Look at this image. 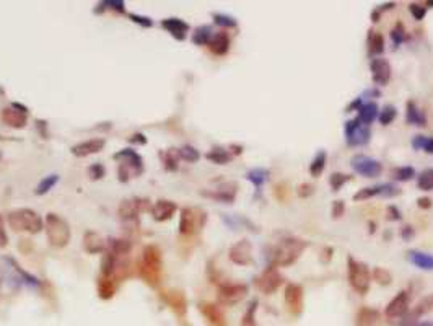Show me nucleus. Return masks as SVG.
I'll list each match as a JSON object with an SVG mask.
<instances>
[{
	"label": "nucleus",
	"instance_id": "5701e85b",
	"mask_svg": "<svg viewBox=\"0 0 433 326\" xmlns=\"http://www.w3.org/2000/svg\"><path fill=\"white\" fill-rule=\"evenodd\" d=\"M140 201L139 199H124L118 209V214L122 220H132L135 219L140 212Z\"/></svg>",
	"mask_w": 433,
	"mask_h": 326
},
{
	"label": "nucleus",
	"instance_id": "412c9836",
	"mask_svg": "<svg viewBox=\"0 0 433 326\" xmlns=\"http://www.w3.org/2000/svg\"><path fill=\"white\" fill-rule=\"evenodd\" d=\"M200 312L212 326H226L225 315L214 303H200Z\"/></svg>",
	"mask_w": 433,
	"mask_h": 326
},
{
	"label": "nucleus",
	"instance_id": "69168bd1",
	"mask_svg": "<svg viewBox=\"0 0 433 326\" xmlns=\"http://www.w3.org/2000/svg\"><path fill=\"white\" fill-rule=\"evenodd\" d=\"M106 4H108V5H112L114 10H116V8H118L119 12H124V2H106Z\"/></svg>",
	"mask_w": 433,
	"mask_h": 326
},
{
	"label": "nucleus",
	"instance_id": "6ab92c4d",
	"mask_svg": "<svg viewBox=\"0 0 433 326\" xmlns=\"http://www.w3.org/2000/svg\"><path fill=\"white\" fill-rule=\"evenodd\" d=\"M176 204L171 201H166V199H160L155 202V206L152 209V215L156 222H165V220H170L174 212H176Z\"/></svg>",
	"mask_w": 433,
	"mask_h": 326
},
{
	"label": "nucleus",
	"instance_id": "603ef678",
	"mask_svg": "<svg viewBox=\"0 0 433 326\" xmlns=\"http://www.w3.org/2000/svg\"><path fill=\"white\" fill-rule=\"evenodd\" d=\"M214 20H215L217 25L225 26V28H235V26H236V20L233 18V16H228V15L215 13V15H214Z\"/></svg>",
	"mask_w": 433,
	"mask_h": 326
},
{
	"label": "nucleus",
	"instance_id": "c756f323",
	"mask_svg": "<svg viewBox=\"0 0 433 326\" xmlns=\"http://www.w3.org/2000/svg\"><path fill=\"white\" fill-rule=\"evenodd\" d=\"M326 160H328V154H326L324 150H320L314 155L313 162L309 163V173H311V176L317 178V176L323 175V171L326 168Z\"/></svg>",
	"mask_w": 433,
	"mask_h": 326
},
{
	"label": "nucleus",
	"instance_id": "c9c22d12",
	"mask_svg": "<svg viewBox=\"0 0 433 326\" xmlns=\"http://www.w3.org/2000/svg\"><path fill=\"white\" fill-rule=\"evenodd\" d=\"M212 30L209 28V26H200V28H197L196 31H194V36H192V41L194 44H199V46H206V44L210 42L212 39Z\"/></svg>",
	"mask_w": 433,
	"mask_h": 326
},
{
	"label": "nucleus",
	"instance_id": "b1692460",
	"mask_svg": "<svg viewBox=\"0 0 433 326\" xmlns=\"http://www.w3.org/2000/svg\"><path fill=\"white\" fill-rule=\"evenodd\" d=\"M379 320H381L379 312L370 307L360 308L357 313V326H376Z\"/></svg>",
	"mask_w": 433,
	"mask_h": 326
},
{
	"label": "nucleus",
	"instance_id": "7ed1b4c3",
	"mask_svg": "<svg viewBox=\"0 0 433 326\" xmlns=\"http://www.w3.org/2000/svg\"><path fill=\"white\" fill-rule=\"evenodd\" d=\"M8 224L15 232L38 233L42 230L41 217L31 209H16L8 214Z\"/></svg>",
	"mask_w": 433,
	"mask_h": 326
},
{
	"label": "nucleus",
	"instance_id": "bb28decb",
	"mask_svg": "<svg viewBox=\"0 0 433 326\" xmlns=\"http://www.w3.org/2000/svg\"><path fill=\"white\" fill-rule=\"evenodd\" d=\"M409 261L423 271H433V256L430 253H423V251H409L407 253Z\"/></svg>",
	"mask_w": 433,
	"mask_h": 326
},
{
	"label": "nucleus",
	"instance_id": "1a4fd4ad",
	"mask_svg": "<svg viewBox=\"0 0 433 326\" xmlns=\"http://www.w3.org/2000/svg\"><path fill=\"white\" fill-rule=\"evenodd\" d=\"M350 166L353 171L358 173L360 176H365V178H376L383 171L381 162L367 155H353L350 158Z\"/></svg>",
	"mask_w": 433,
	"mask_h": 326
},
{
	"label": "nucleus",
	"instance_id": "9d476101",
	"mask_svg": "<svg viewBox=\"0 0 433 326\" xmlns=\"http://www.w3.org/2000/svg\"><path fill=\"white\" fill-rule=\"evenodd\" d=\"M282 284H284V277H282L277 268L272 266V264L256 277V287H258L264 295H272Z\"/></svg>",
	"mask_w": 433,
	"mask_h": 326
},
{
	"label": "nucleus",
	"instance_id": "774afa93",
	"mask_svg": "<svg viewBox=\"0 0 433 326\" xmlns=\"http://www.w3.org/2000/svg\"><path fill=\"white\" fill-rule=\"evenodd\" d=\"M427 5H428V7H433V0H430V2H427Z\"/></svg>",
	"mask_w": 433,
	"mask_h": 326
},
{
	"label": "nucleus",
	"instance_id": "de8ad7c7",
	"mask_svg": "<svg viewBox=\"0 0 433 326\" xmlns=\"http://www.w3.org/2000/svg\"><path fill=\"white\" fill-rule=\"evenodd\" d=\"M256 310H258V300H253V303L243 316L241 326H258V323H256Z\"/></svg>",
	"mask_w": 433,
	"mask_h": 326
},
{
	"label": "nucleus",
	"instance_id": "f704fd0d",
	"mask_svg": "<svg viewBox=\"0 0 433 326\" xmlns=\"http://www.w3.org/2000/svg\"><path fill=\"white\" fill-rule=\"evenodd\" d=\"M178 162H179V152L178 148H170L163 154V163H165V168L174 171L178 170Z\"/></svg>",
	"mask_w": 433,
	"mask_h": 326
},
{
	"label": "nucleus",
	"instance_id": "a211bd4d",
	"mask_svg": "<svg viewBox=\"0 0 433 326\" xmlns=\"http://www.w3.org/2000/svg\"><path fill=\"white\" fill-rule=\"evenodd\" d=\"M103 147H104L103 139H90V140H85V142L74 145L70 148V152L75 157H88V155L98 154L100 150H103Z\"/></svg>",
	"mask_w": 433,
	"mask_h": 326
},
{
	"label": "nucleus",
	"instance_id": "680f3d73",
	"mask_svg": "<svg viewBox=\"0 0 433 326\" xmlns=\"http://www.w3.org/2000/svg\"><path fill=\"white\" fill-rule=\"evenodd\" d=\"M132 20H134L135 23L139 25H144V26H152V21H150V18H147V16H139V15H129Z\"/></svg>",
	"mask_w": 433,
	"mask_h": 326
},
{
	"label": "nucleus",
	"instance_id": "9b49d317",
	"mask_svg": "<svg viewBox=\"0 0 433 326\" xmlns=\"http://www.w3.org/2000/svg\"><path fill=\"white\" fill-rule=\"evenodd\" d=\"M409 305H411V292L409 290H401L393 300L388 303L384 315L388 320H399L402 316L409 312Z\"/></svg>",
	"mask_w": 433,
	"mask_h": 326
},
{
	"label": "nucleus",
	"instance_id": "58836bf2",
	"mask_svg": "<svg viewBox=\"0 0 433 326\" xmlns=\"http://www.w3.org/2000/svg\"><path fill=\"white\" fill-rule=\"evenodd\" d=\"M396 118H397V110L393 106V104H386V106H383L381 111H379V114H378V119L383 126H390Z\"/></svg>",
	"mask_w": 433,
	"mask_h": 326
},
{
	"label": "nucleus",
	"instance_id": "20e7f679",
	"mask_svg": "<svg viewBox=\"0 0 433 326\" xmlns=\"http://www.w3.org/2000/svg\"><path fill=\"white\" fill-rule=\"evenodd\" d=\"M347 272H349V284L360 295H367L371 284V274L367 264L357 261L355 258H347Z\"/></svg>",
	"mask_w": 433,
	"mask_h": 326
},
{
	"label": "nucleus",
	"instance_id": "a18cd8bd",
	"mask_svg": "<svg viewBox=\"0 0 433 326\" xmlns=\"http://www.w3.org/2000/svg\"><path fill=\"white\" fill-rule=\"evenodd\" d=\"M373 279L379 286H390L391 280H393V276H391V272L384 268H375L373 269Z\"/></svg>",
	"mask_w": 433,
	"mask_h": 326
},
{
	"label": "nucleus",
	"instance_id": "864d4df0",
	"mask_svg": "<svg viewBox=\"0 0 433 326\" xmlns=\"http://www.w3.org/2000/svg\"><path fill=\"white\" fill-rule=\"evenodd\" d=\"M346 212V202L344 201H334L332 204V217L334 219H340Z\"/></svg>",
	"mask_w": 433,
	"mask_h": 326
},
{
	"label": "nucleus",
	"instance_id": "8fccbe9b",
	"mask_svg": "<svg viewBox=\"0 0 433 326\" xmlns=\"http://www.w3.org/2000/svg\"><path fill=\"white\" fill-rule=\"evenodd\" d=\"M375 196H379L378 186L363 188V189H360L357 194H353V201H367V199H371V198H375Z\"/></svg>",
	"mask_w": 433,
	"mask_h": 326
},
{
	"label": "nucleus",
	"instance_id": "bf43d9fd",
	"mask_svg": "<svg viewBox=\"0 0 433 326\" xmlns=\"http://www.w3.org/2000/svg\"><path fill=\"white\" fill-rule=\"evenodd\" d=\"M414 235H415V232H414V228H412L411 225L404 227V228H402V232H401L402 240H405V242H411V240L414 238Z\"/></svg>",
	"mask_w": 433,
	"mask_h": 326
},
{
	"label": "nucleus",
	"instance_id": "09e8293b",
	"mask_svg": "<svg viewBox=\"0 0 433 326\" xmlns=\"http://www.w3.org/2000/svg\"><path fill=\"white\" fill-rule=\"evenodd\" d=\"M378 189H379V196H381V198H393V196H399L401 194V189L396 188L394 184H391V183L378 184Z\"/></svg>",
	"mask_w": 433,
	"mask_h": 326
},
{
	"label": "nucleus",
	"instance_id": "aec40b11",
	"mask_svg": "<svg viewBox=\"0 0 433 326\" xmlns=\"http://www.w3.org/2000/svg\"><path fill=\"white\" fill-rule=\"evenodd\" d=\"M209 49L212 54L215 56H225L226 52L230 51V36L225 33V31H220V33H215L214 36H212L210 42L207 44Z\"/></svg>",
	"mask_w": 433,
	"mask_h": 326
},
{
	"label": "nucleus",
	"instance_id": "dca6fc26",
	"mask_svg": "<svg viewBox=\"0 0 433 326\" xmlns=\"http://www.w3.org/2000/svg\"><path fill=\"white\" fill-rule=\"evenodd\" d=\"M2 121L7 126L21 129L28 122V116H26V108H21L20 104H12L2 111Z\"/></svg>",
	"mask_w": 433,
	"mask_h": 326
},
{
	"label": "nucleus",
	"instance_id": "5fc2aeb1",
	"mask_svg": "<svg viewBox=\"0 0 433 326\" xmlns=\"http://www.w3.org/2000/svg\"><path fill=\"white\" fill-rule=\"evenodd\" d=\"M313 192H314V186L309 183H303L298 186V196L300 198H309V196H313Z\"/></svg>",
	"mask_w": 433,
	"mask_h": 326
},
{
	"label": "nucleus",
	"instance_id": "72a5a7b5",
	"mask_svg": "<svg viewBox=\"0 0 433 326\" xmlns=\"http://www.w3.org/2000/svg\"><path fill=\"white\" fill-rule=\"evenodd\" d=\"M412 147L415 150H423L427 154H433V137L427 136H415L412 140Z\"/></svg>",
	"mask_w": 433,
	"mask_h": 326
},
{
	"label": "nucleus",
	"instance_id": "473e14b6",
	"mask_svg": "<svg viewBox=\"0 0 433 326\" xmlns=\"http://www.w3.org/2000/svg\"><path fill=\"white\" fill-rule=\"evenodd\" d=\"M168 295H165L166 302L170 303L178 313H184L186 312V298L183 295V292H166Z\"/></svg>",
	"mask_w": 433,
	"mask_h": 326
},
{
	"label": "nucleus",
	"instance_id": "393cba45",
	"mask_svg": "<svg viewBox=\"0 0 433 326\" xmlns=\"http://www.w3.org/2000/svg\"><path fill=\"white\" fill-rule=\"evenodd\" d=\"M405 119H407L409 124H414V126H427L425 113H423L414 101H409L405 104Z\"/></svg>",
	"mask_w": 433,
	"mask_h": 326
},
{
	"label": "nucleus",
	"instance_id": "49530a36",
	"mask_svg": "<svg viewBox=\"0 0 433 326\" xmlns=\"http://www.w3.org/2000/svg\"><path fill=\"white\" fill-rule=\"evenodd\" d=\"M59 181V176L57 175H51V176H46L36 188V194H46V192L49 189H52L56 186V183Z\"/></svg>",
	"mask_w": 433,
	"mask_h": 326
},
{
	"label": "nucleus",
	"instance_id": "13d9d810",
	"mask_svg": "<svg viewBox=\"0 0 433 326\" xmlns=\"http://www.w3.org/2000/svg\"><path fill=\"white\" fill-rule=\"evenodd\" d=\"M386 214H388V220H401V212H399V209H397L396 206L388 207Z\"/></svg>",
	"mask_w": 433,
	"mask_h": 326
},
{
	"label": "nucleus",
	"instance_id": "c85d7f7f",
	"mask_svg": "<svg viewBox=\"0 0 433 326\" xmlns=\"http://www.w3.org/2000/svg\"><path fill=\"white\" fill-rule=\"evenodd\" d=\"M384 51V38L381 33L375 30L368 31V52L371 56H379Z\"/></svg>",
	"mask_w": 433,
	"mask_h": 326
},
{
	"label": "nucleus",
	"instance_id": "6e6d98bb",
	"mask_svg": "<svg viewBox=\"0 0 433 326\" xmlns=\"http://www.w3.org/2000/svg\"><path fill=\"white\" fill-rule=\"evenodd\" d=\"M332 253H334V248H331V246H324V248L321 250V256H320L321 263L328 264L332 259Z\"/></svg>",
	"mask_w": 433,
	"mask_h": 326
},
{
	"label": "nucleus",
	"instance_id": "0eeeda50",
	"mask_svg": "<svg viewBox=\"0 0 433 326\" xmlns=\"http://www.w3.org/2000/svg\"><path fill=\"white\" fill-rule=\"evenodd\" d=\"M114 158H126V160H122L121 165H119V180L122 183L129 181V178H132L134 175H140L144 171V163H142V158H140L135 152L132 150H122L121 154L114 155Z\"/></svg>",
	"mask_w": 433,
	"mask_h": 326
},
{
	"label": "nucleus",
	"instance_id": "c03bdc74",
	"mask_svg": "<svg viewBox=\"0 0 433 326\" xmlns=\"http://www.w3.org/2000/svg\"><path fill=\"white\" fill-rule=\"evenodd\" d=\"M350 178H352L350 175H344V173H339V171L332 173L329 176V184H331L332 191H339L344 184H346L347 181H350Z\"/></svg>",
	"mask_w": 433,
	"mask_h": 326
},
{
	"label": "nucleus",
	"instance_id": "ea45409f",
	"mask_svg": "<svg viewBox=\"0 0 433 326\" xmlns=\"http://www.w3.org/2000/svg\"><path fill=\"white\" fill-rule=\"evenodd\" d=\"M178 152H179V158H181V160L191 162V163L197 162L199 158H200L199 150H197V148H194L192 145H184V147L178 148Z\"/></svg>",
	"mask_w": 433,
	"mask_h": 326
},
{
	"label": "nucleus",
	"instance_id": "f03ea898",
	"mask_svg": "<svg viewBox=\"0 0 433 326\" xmlns=\"http://www.w3.org/2000/svg\"><path fill=\"white\" fill-rule=\"evenodd\" d=\"M139 271H140V276H142L147 282H150L152 286L158 284L160 274H162V253L158 246L155 245L145 246V250L139 261Z\"/></svg>",
	"mask_w": 433,
	"mask_h": 326
},
{
	"label": "nucleus",
	"instance_id": "4468645a",
	"mask_svg": "<svg viewBox=\"0 0 433 326\" xmlns=\"http://www.w3.org/2000/svg\"><path fill=\"white\" fill-rule=\"evenodd\" d=\"M303 287L300 284L295 282H290L285 287V305H287V310L291 315H302L303 312Z\"/></svg>",
	"mask_w": 433,
	"mask_h": 326
},
{
	"label": "nucleus",
	"instance_id": "37998d69",
	"mask_svg": "<svg viewBox=\"0 0 433 326\" xmlns=\"http://www.w3.org/2000/svg\"><path fill=\"white\" fill-rule=\"evenodd\" d=\"M430 312H433V294L428 295V297H425V298H423V300L417 305V308H415V310L412 312V318H417V316H422V315L430 313Z\"/></svg>",
	"mask_w": 433,
	"mask_h": 326
},
{
	"label": "nucleus",
	"instance_id": "2f4dec72",
	"mask_svg": "<svg viewBox=\"0 0 433 326\" xmlns=\"http://www.w3.org/2000/svg\"><path fill=\"white\" fill-rule=\"evenodd\" d=\"M210 162H214L217 165H226L230 160H232V154H230L228 150H225V148H212V150L206 155Z\"/></svg>",
	"mask_w": 433,
	"mask_h": 326
},
{
	"label": "nucleus",
	"instance_id": "79ce46f5",
	"mask_svg": "<svg viewBox=\"0 0 433 326\" xmlns=\"http://www.w3.org/2000/svg\"><path fill=\"white\" fill-rule=\"evenodd\" d=\"M391 39H393V42H394L396 48L401 46V44H402L405 39H407V31H405L404 25H402L401 21H397L396 26L391 30Z\"/></svg>",
	"mask_w": 433,
	"mask_h": 326
},
{
	"label": "nucleus",
	"instance_id": "0e129e2a",
	"mask_svg": "<svg viewBox=\"0 0 433 326\" xmlns=\"http://www.w3.org/2000/svg\"><path fill=\"white\" fill-rule=\"evenodd\" d=\"M417 204H419V207H422V209H430V207H431V199L422 198V199L417 201Z\"/></svg>",
	"mask_w": 433,
	"mask_h": 326
},
{
	"label": "nucleus",
	"instance_id": "39448f33",
	"mask_svg": "<svg viewBox=\"0 0 433 326\" xmlns=\"http://www.w3.org/2000/svg\"><path fill=\"white\" fill-rule=\"evenodd\" d=\"M206 222H207L206 210H202L199 207H184L181 210V219H179V233L184 236L196 235L204 228Z\"/></svg>",
	"mask_w": 433,
	"mask_h": 326
},
{
	"label": "nucleus",
	"instance_id": "4d7b16f0",
	"mask_svg": "<svg viewBox=\"0 0 433 326\" xmlns=\"http://www.w3.org/2000/svg\"><path fill=\"white\" fill-rule=\"evenodd\" d=\"M7 243H8V236H7V232H5L4 219H2V215H0V248L7 246Z\"/></svg>",
	"mask_w": 433,
	"mask_h": 326
},
{
	"label": "nucleus",
	"instance_id": "423d86ee",
	"mask_svg": "<svg viewBox=\"0 0 433 326\" xmlns=\"http://www.w3.org/2000/svg\"><path fill=\"white\" fill-rule=\"evenodd\" d=\"M46 233L48 240L56 248L69 245L70 242V227L64 219H60L57 214H48L46 217Z\"/></svg>",
	"mask_w": 433,
	"mask_h": 326
},
{
	"label": "nucleus",
	"instance_id": "f3484780",
	"mask_svg": "<svg viewBox=\"0 0 433 326\" xmlns=\"http://www.w3.org/2000/svg\"><path fill=\"white\" fill-rule=\"evenodd\" d=\"M236 192H238V184L236 183H225L217 189L202 191V196H207L210 199H215V201H220V202H228L230 204V202L235 201Z\"/></svg>",
	"mask_w": 433,
	"mask_h": 326
},
{
	"label": "nucleus",
	"instance_id": "338daca9",
	"mask_svg": "<svg viewBox=\"0 0 433 326\" xmlns=\"http://www.w3.org/2000/svg\"><path fill=\"white\" fill-rule=\"evenodd\" d=\"M415 326H433V323H430V321H423V323H420V324H415Z\"/></svg>",
	"mask_w": 433,
	"mask_h": 326
},
{
	"label": "nucleus",
	"instance_id": "052dcab7",
	"mask_svg": "<svg viewBox=\"0 0 433 326\" xmlns=\"http://www.w3.org/2000/svg\"><path fill=\"white\" fill-rule=\"evenodd\" d=\"M90 173H92V176L95 180H98V178H101V176H104V168L101 165H93L92 168H90Z\"/></svg>",
	"mask_w": 433,
	"mask_h": 326
},
{
	"label": "nucleus",
	"instance_id": "cd10ccee",
	"mask_svg": "<svg viewBox=\"0 0 433 326\" xmlns=\"http://www.w3.org/2000/svg\"><path fill=\"white\" fill-rule=\"evenodd\" d=\"M83 246L88 253L96 254V253H101L104 250V240L100 233L96 232H86L83 236Z\"/></svg>",
	"mask_w": 433,
	"mask_h": 326
},
{
	"label": "nucleus",
	"instance_id": "4be33fe9",
	"mask_svg": "<svg viewBox=\"0 0 433 326\" xmlns=\"http://www.w3.org/2000/svg\"><path fill=\"white\" fill-rule=\"evenodd\" d=\"M162 26L168 33H171L173 36L176 39H179V41H183L186 38V33L189 31V25L184 23L179 18H166V20L162 21Z\"/></svg>",
	"mask_w": 433,
	"mask_h": 326
},
{
	"label": "nucleus",
	"instance_id": "4c0bfd02",
	"mask_svg": "<svg viewBox=\"0 0 433 326\" xmlns=\"http://www.w3.org/2000/svg\"><path fill=\"white\" fill-rule=\"evenodd\" d=\"M98 292H100L101 298H111L114 295V292H116V287H114V282L109 277L103 276L98 282Z\"/></svg>",
	"mask_w": 433,
	"mask_h": 326
},
{
	"label": "nucleus",
	"instance_id": "ddd939ff",
	"mask_svg": "<svg viewBox=\"0 0 433 326\" xmlns=\"http://www.w3.org/2000/svg\"><path fill=\"white\" fill-rule=\"evenodd\" d=\"M228 258L238 266H249L253 263V245L249 240H240L228 251Z\"/></svg>",
	"mask_w": 433,
	"mask_h": 326
},
{
	"label": "nucleus",
	"instance_id": "7c9ffc66",
	"mask_svg": "<svg viewBox=\"0 0 433 326\" xmlns=\"http://www.w3.org/2000/svg\"><path fill=\"white\" fill-rule=\"evenodd\" d=\"M246 180L251 181L256 188H261L264 183L269 180V170H264V168H254L251 171L246 173Z\"/></svg>",
	"mask_w": 433,
	"mask_h": 326
},
{
	"label": "nucleus",
	"instance_id": "3c124183",
	"mask_svg": "<svg viewBox=\"0 0 433 326\" xmlns=\"http://www.w3.org/2000/svg\"><path fill=\"white\" fill-rule=\"evenodd\" d=\"M409 12L412 13L414 20L420 21V20L425 18V15H427V7H423V5H420V4H411V5H409Z\"/></svg>",
	"mask_w": 433,
	"mask_h": 326
},
{
	"label": "nucleus",
	"instance_id": "e2e57ef3",
	"mask_svg": "<svg viewBox=\"0 0 433 326\" xmlns=\"http://www.w3.org/2000/svg\"><path fill=\"white\" fill-rule=\"evenodd\" d=\"M361 104H363V103H361V98H357V100H353V101H352V103L349 104V106H347V113H350V111H353V110H357V111H358V110H360V106H361Z\"/></svg>",
	"mask_w": 433,
	"mask_h": 326
},
{
	"label": "nucleus",
	"instance_id": "a19ab883",
	"mask_svg": "<svg viewBox=\"0 0 433 326\" xmlns=\"http://www.w3.org/2000/svg\"><path fill=\"white\" fill-rule=\"evenodd\" d=\"M391 175L396 181H411L415 176V170L412 166H399V168H394Z\"/></svg>",
	"mask_w": 433,
	"mask_h": 326
},
{
	"label": "nucleus",
	"instance_id": "f257e3e1",
	"mask_svg": "<svg viewBox=\"0 0 433 326\" xmlns=\"http://www.w3.org/2000/svg\"><path fill=\"white\" fill-rule=\"evenodd\" d=\"M308 248V242L302 238H295V236H287L282 238L272 250V266H291L302 253Z\"/></svg>",
	"mask_w": 433,
	"mask_h": 326
},
{
	"label": "nucleus",
	"instance_id": "a878e982",
	"mask_svg": "<svg viewBox=\"0 0 433 326\" xmlns=\"http://www.w3.org/2000/svg\"><path fill=\"white\" fill-rule=\"evenodd\" d=\"M378 114H379L378 104L373 103V101H370V103H363V104L360 106V110H358V118H357V119L361 122V124L370 126L371 122H373V121L378 118Z\"/></svg>",
	"mask_w": 433,
	"mask_h": 326
},
{
	"label": "nucleus",
	"instance_id": "2eb2a0df",
	"mask_svg": "<svg viewBox=\"0 0 433 326\" xmlns=\"http://www.w3.org/2000/svg\"><path fill=\"white\" fill-rule=\"evenodd\" d=\"M371 78L378 86H384L391 80V66L384 57H375L370 62Z\"/></svg>",
	"mask_w": 433,
	"mask_h": 326
},
{
	"label": "nucleus",
	"instance_id": "6e6552de",
	"mask_svg": "<svg viewBox=\"0 0 433 326\" xmlns=\"http://www.w3.org/2000/svg\"><path fill=\"white\" fill-rule=\"evenodd\" d=\"M344 134H346V140L350 147H360V145L368 144L371 132H370V126L361 124V122L355 118V119H350L346 122V126H344Z\"/></svg>",
	"mask_w": 433,
	"mask_h": 326
},
{
	"label": "nucleus",
	"instance_id": "e433bc0d",
	"mask_svg": "<svg viewBox=\"0 0 433 326\" xmlns=\"http://www.w3.org/2000/svg\"><path fill=\"white\" fill-rule=\"evenodd\" d=\"M417 186L422 191H431L433 189V168L423 170L417 176Z\"/></svg>",
	"mask_w": 433,
	"mask_h": 326
},
{
	"label": "nucleus",
	"instance_id": "f8f14e48",
	"mask_svg": "<svg viewBox=\"0 0 433 326\" xmlns=\"http://www.w3.org/2000/svg\"><path fill=\"white\" fill-rule=\"evenodd\" d=\"M246 294V284H222L218 287V302L223 305H236L243 300Z\"/></svg>",
	"mask_w": 433,
	"mask_h": 326
}]
</instances>
